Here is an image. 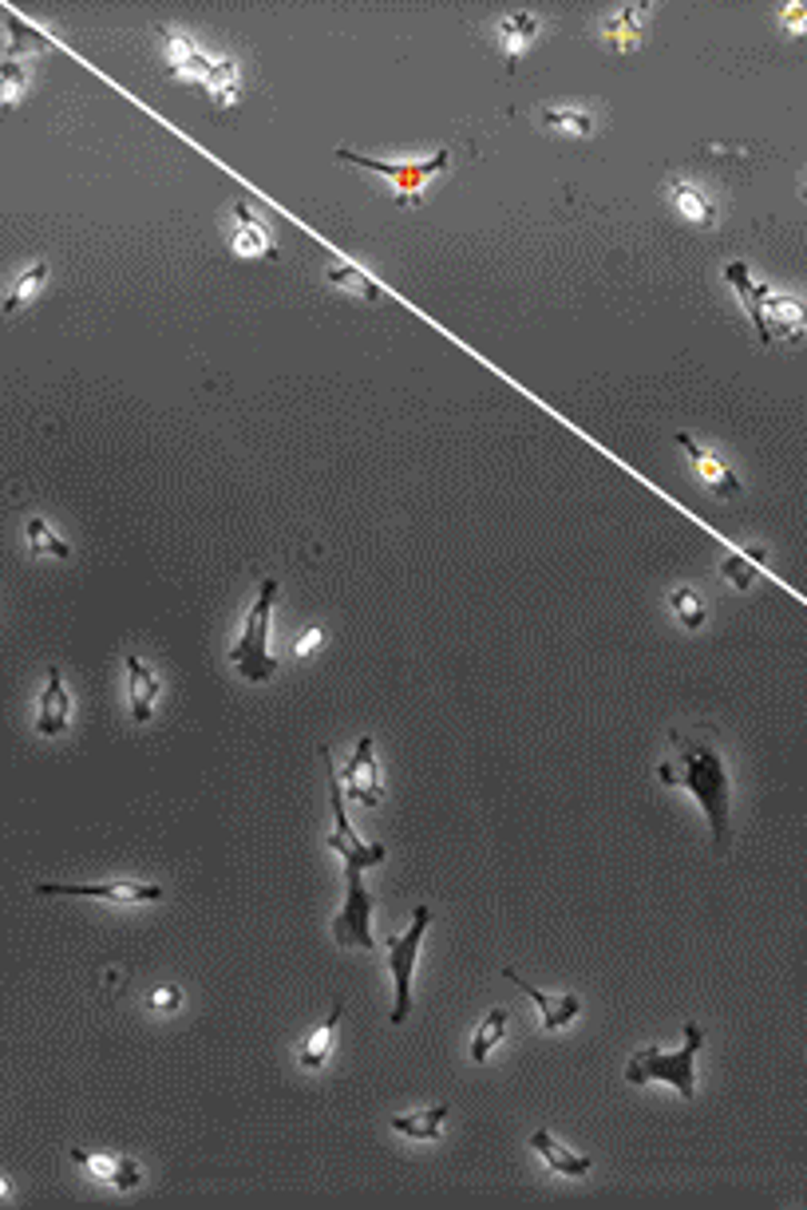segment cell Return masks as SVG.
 <instances>
[{"label": "cell", "mask_w": 807, "mask_h": 1210, "mask_svg": "<svg viewBox=\"0 0 807 1210\" xmlns=\"http://www.w3.org/2000/svg\"><path fill=\"white\" fill-rule=\"evenodd\" d=\"M669 748L673 756L657 764V779L665 787H685L697 799L708 827H713V847L720 855L728 847V807H733V784H728L725 756H720V732L673 728Z\"/></svg>", "instance_id": "6da1fadb"}, {"label": "cell", "mask_w": 807, "mask_h": 1210, "mask_svg": "<svg viewBox=\"0 0 807 1210\" xmlns=\"http://www.w3.org/2000/svg\"><path fill=\"white\" fill-rule=\"evenodd\" d=\"M705 1045V1029L700 1021H685V1045L677 1052H662V1048H637L626 1060V1080L629 1085H649L662 1080L677 1096L693 1100L697 1096V1052Z\"/></svg>", "instance_id": "7a4b0ae2"}, {"label": "cell", "mask_w": 807, "mask_h": 1210, "mask_svg": "<svg viewBox=\"0 0 807 1210\" xmlns=\"http://www.w3.org/2000/svg\"><path fill=\"white\" fill-rule=\"evenodd\" d=\"M273 597H278V578L270 574V578H262V586H258L254 605H250V614H245L242 637H238V645L230 649V665H234L245 680H254V685H262V680H270L273 673H278V661H273V653H270Z\"/></svg>", "instance_id": "3957f363"}, {"label": "cell", "mask_w": 807, "mask_h": 1210, "mask_svg": "<svg viewBox=\"0 0 807 1210\" xmlns=\"http://www.w3.org/2000/svg\"><path fill=\"white\" fill-rule=\"evenodd\" d=\"M336 159L361 167V171L384 174V179L392 182V190H396L400 206H416V202H424L427 182L440 179V174L452 167V151H447V147H440L432 159H416V163H384V159H369V154H356V151H349V147H336Z\"/></svg>", "instance_id": "277c9868"}, {"label": "cell", "mask_w": 807, "mask_h": 1210, "mask_svg": "<svg viewBox=\"0 0 807 1210\" xmlns=\"http://www.w3.org/2000/svg\"><path fill=\"white\" fill-rule=\"evenodd\" d=\"M427 926H432V906H416L412 914V926L404 934H389V969H392V1025H404L412 1012V974H416V958H420V941H424Z\"/></svg>", "instance_id": "5b68a950"}, {"label": "cell", "mask_w": 807, "mask_h": 1210, "mask_svg": "<svg viewBox=\"0 0 807 1210\" xmlns=\"http://www.w3.org/2000/svg\"><path fill=\"white\" fill-rule=\"evenodd\" d=\"M333 938L336 946L369 949V954L376 946V938H372V895L364 886L361 863H345V906L333 918Z\"/></svg>", "instance_id": "8992f818"}, {"label": "cell", "mask_w": 807, "mask_h": 1210, "mask_svg": "<svg viewBox=\"0 0 807 1210\" xmlns=\"http://www.w3.org/2000/svg\"><path fill=\"white\" fill-rule=\"evenodd\" d=\"M321 759L329 764V799H333V819H336V831L329 835V850H336V858L341 863H361L364 870L369 867H381L384 858H389V850L381 847V843H361L356 839V831L349 827V807H345V784H341V772H336L333 756H329V748H321Z\"/></svg>", "instance_id": "52a82bcc"}, {"label": "cell", "mask_w": 807, "mask_h": 1210, "mask_svg": "<svg viewBox=\"0 0 807 1210\" xmlns=\"http://www.w3.org/2000/svg\"><path fill=\"white\" fill-rule=\"evenodd\" d=\"M40 898H100V903L115 906H143V903H163L167 890L154 883H91V886H64V883H40Z\"/></svg>", "instance_id": "ba28073f"}, {"label": "cell", "mask_w": 807, "mask_h": 1210, "mask_svg": "<svg viewBox=\"0 0 807 1210\" xmlns=\"http://www.w3.org/2000/svg\"><path fill=\"white\" fill-rule=\"evenodd\" d=\"M760 344H799L807 336V305L784 293H768L760 305V321H756Z\"/></svg>", "instance_id": "9c48e42d"}, {"label": "cell", "mask_w": 807, "mask_h": 1210, "mask_svg": "<svg viewBox=\"0 0 807 1210\" xmlns=\"http://www.w3.org/2000/svg\"><path fill=\"white\" fill-rule=\"evenodd\" d=\"M341 784H345V795L356 799V804L364 807L381 804L384 784H381V768H376V740H372V732H364L361 740H356L353 759L341 768Z\"/></svg>", "instance_id": "30bf717a"}, {"label": "cell", "mask_w": 807, "mask_h": 1210, "mask_svg": "<svg viewBox=\"0 0 807 1210\" xmlns=\"http://www.w3.org/2000/svg\"><path fill=\"white\" fill-rule=\"evenodd\" d=\"M68 1156H72V1163L80 1167L88 1179H95V1183H103V1187L135 1191V1187L143 1183V1167L128 1156H103V1151H83V1148H72Z\"/></svg>", "instance_id": "8fae6325"}, {"label": "cell", "mask_w": 807, "mask_h": 1210, "mask_svg": "<svg viewBox=\"0 0 807 1210\" xmlns=\"http://www.w3.org/2000/svg\"><path fill=\"white\" fill-rule=\"evenodd\" d=\"M503 977H507L511 985H518L523 997H531V1001L538 1005V1025H543L546 1032H563L566 1025H571L574 1017L582 1012V997L578 994H546V989L531 985L526 977H518L515 969H503Z\"/></svg>", "instance_id": "7c38bea8"}, {"label": "cell", "mask_w": 807, "mask_h": 1210, "mask_svg": "<svg viewBox=\"0 0 807 1210\" xmlns=\"http://www.w3.org/2000/svg\"><path fill=\"white\" fill-rule=\"evenodd\" d=\"M677 443L685 447V455L693 460V471H697V480L705 483L708 491H717V495H725V498L740 495V491H744L740 480H736L733 471H728L725 460H717V455L708 452V447H700V443L693 440L689 432H677Z\"/></svg>", "instance_id": "4fadbf2b"}, {"label": "cell", "mask_w": 807, "mask_h": 1210, "mask_svg": "<svg viewBox=\"0 0 807 1210\" xmlns=\"http://www.w3.org/2000/svg\"><path fill=\"white\" fill-rule=\"evenodd\" d=\"M68 724H72V696H68L64 673L48 668V685L37 705V732L40 736H60V732H68Z\"/></svg>", "instance_id": "5bb4252c"}, {"label": "cell", "mask_w": 807, "mask_h": 1210, "mask_svg": "<svg viewBox=\"0 0 807 1210\" xmlns=\"http://www.w3.org/2000/svg\"><path fill=\"white\" fill-rule=\"evenodd\" d=\"M128 665V700H131V724H147L154 716V700H159V677L151 673L139 653H123Z\"/></svg>", "instance_id": "9a60e30c"}, {"label": "cell", "mask_w": 807, "mask_h": 1210, "mask_svg": "<svg viewBox=\"0 0 807 1210\" xmlns=\"http://www.w3.org/2000/svg\"><path fill=\"white\" fill-rule=\"evenodd\" d=\"M159 32H163V44H167V52H171L174 72H179L182 80H194V83L206 88L210 75H214V68H219V60H210L206 52H199V48L182 37V32H174V28H159Z\"/></svg>", "instance_id": "2e32d148"}, {"label": "cell", "mask_w": 807, "mask_h": 1210, "mask_svg": "<svg viewBox=\"0 0 807 1210\" xmlns=\"http://www.w3.org/2000/svg\"><path fill=\"white\" fill-rule=\"evenodd\" d=\"M341 1017H345V1005L333 1001V1009H329L325 1021H321L313 1032H305V1040H301V1048H297V1065L305 1068V1072H321V1068L329 1065V1057H333V1045H336V1025H341Z\"/></svg>", "instance_id": "e0dca14e"}, {"label": "cell", "mask_w": 807, "mask_h": 1210, "mask_svg": "<svg viewBox=\"0 0 807 1210\" xmlns=\"http://www.w3.org/2000/svg\"><path fill=\"white\" fill-rule=\"evenodd\" d=\"M531 1151H535L554 1174H566V1179H582V1174H589V1167H594L589 1156H578V1151H571L566 1143H558L546 1128L531 1131Z\"/></svg>", "instance_id": "ac0fdd59"}, {"label": "cell", "mask_w": 807, "mask_h": 1210, "mask_svg": "<svg viewBox=\"0 0 807 1210\" xmlns=\"http://www.w3.org/2000/svg\"><path fill=\"white\" fill-rule=\"evenodd\" d=\"M649 17V4H626L622 12H609L602 20V37L614 52H634L642 40V20Z\"/></svg>", "instance_id": "d6986e66"}, {"label": "cell", "mask_w": 807, "mask_h": 1210, "mask_svg": "<svg viewBox=\"0 0 807 1210\" xmlns=\"http://www.w3.org/2000/svg\"><path fill=\"white\" fill-rule=\"evenodd\" d=\"M230 245H234V253H242V258H262V253H270V234L262 230V222L254 218V210H250V202H245V199L234 202Z\"/></svg>", "instance_id": "ffe728a7"}, {"label": "cell", "mask_w": 807, "mask_h": 1210, "mask_svg": "<svg viewBox=\"0 0 807 1210\" xmlns=\"http://www.w3.org/2000/svg\"><path fill=\"white\" fill-rule=\"evenodd\" d=\"M447 1116H452V1108H447V1103H436V1108L416 1111V1116H392L389 1128L404 1139H416V1143H440Z\"/></svg>", "instance_id": "44dd1931"}, {"label": "cell", "mask_w": 807, "mask_h": 1210, "mask_svg": "<svg viewBox=\"0 0 807 1210\" xmlns=\"http://www.w3.org/2000/svg\"><path fill=\"white\" fill-rule=\"evenodd\" d=\"M535 32H538V17H531V12H511V17H503L500 24H495V37H500V48L507 52L511 68H518L526 44L535 40Z\"/></svg>", "instance_id": "7402d4cb"}, {"label": "cell", "mask_w": 807, "mask_h": 1210, "mask_svg": "<svg viewBox=\"0 0 807 1210\" xmlns=\"http://www.w3.org/2000/svg\"><path fill=\"white\" fill-rule=\"evenodd\" d=\"M665 190L673 194V202H677L680 214L693 218L697 226H717V206H713V202H708L705 194H700V190L693 186V182L669 179V182H665Z\"/></svg>", "instance_id": "603a6c76"}, {"label": "cell", "mask_w": 807, "mask_h": 1210, "mask_svg": "<svg viewBox=\"0 0 807 1210\" xmlns=\"http://www.w3.org/2000/svg\"><path fill=\"white\" fill-rule=\"evenodd\" d=\"M507 1037V1009H491L487 1017L480 1021V1029L472 1032V1060L475 1065H487L491 1052L503 1045Z\"/></svg>", "instance_id": "cb8c5ba5"}, {"label": "cell", "mask_w": 807, "mask_h": 1210, "mask_svg": "<svg viewBox=\"0 0 807 1210\" xmlns=\"http://www.w3.org/2000/svg\"><path fill=\"white\" fill-rule=\"evenodd\" d=\"M725 281H728V285H733V290H736V298H740V305L748 309V321H753V325H756V321H760V305H764V298H768V290H764V285H756V281H753V273H748V262H733V265H725Z\"/></svg>", "instance_id": "d4e9b609"}, {"label": "cell", "mask_w": 807, "mask_h": 1210, "mask_svg": "<svg viewBox=\"0 0 807 1210\" xmlns=\"http://www.w3.org/2000/svg\"><path fill=\"white\" fill-rule=\"evenodd\" d=\"M24 538H28V551L40 554V558H56V562H68L72 558V546L60 538V534L48 526V518H28L24 526Z\"/></svg>", "instance_id": "484cf974"}, {"label": "cell", "mask_w": 807, "mask_h": 1210, "mask_svg": "<svg viewBox=\"0 0 807 1210\" xmlns=\"http://www.w3.org/2000/svg\"><path fill=\"white\" fill-rule=\"evenodd\" d=\"M325 281H329V285H336V290L353 293V298H361V301H381V290H376V281L364 278V273L356 270V265H349V262L325 265Z\"/></svg>", "instance_id": "4316f807"}, {"label": "cell", "mask_w": 807, "mask_h": 1210, "mask_svg": "<svg viewBox=\"0 0 807 1210\" xmlns=\"http://www.w3.org/2000/svg\"><path fill=\"white\" fill-rule=\"evenodd\" d=\"M538 123L563 131V135H594V111L586 108H543Z\"/></svg>", "instance_id": "83f0119b"}, {"label": "cell", "mask_w": 807, "mask_h": 1210, "mask_svg": "<svg viewBox=\"0 0 807 1210\" xmlns=\"http://www.w3.org/2000/svg\"><path fill=\"white\" fill-rule=\"evenodd\" d=\"M44 281H48V262L28 265V270L9 285V293H4V316H17L20 305H28V301L37 298V290L44 285Z\"/></svg>", "instance_id": "f1b7e54d"}, {"label": "cell", "mask_w": 807, "mask_h": 1210, "mask_svg": "<svg viewBox=\"0 0 807 1210\" xmlns=\"http://www.w3.org/2000/svg\"><path fill=\"white\" fill-rule=\"evenodd\" d=\"M669 609H673V617H677V622L685 625V629H700V625H705V617H708L705 602H700L697 589H693V586L673 589V594H669Z\"/></svg>", "instance_id": "f546056e"}, {"label": "cell", "mask_w": 807, "mask_h": 1210, "mask_svg": "<svg viewBox=\"0 0 807 1210\" xmlns=\"http://www.w3.org/2000/svg\"><path fill=\"white\" fill-rule=\"evenodd\" d=\"M206 91H210V100L219 103V108H230V103L238 100V63L234 60H219V68H214V75H210Z\"/></svg>", "instance_id": "4dcf8cb0"}, {"label": "cell", "mask_w": 807, "mask_h": 1210, "mask_svg": "<svg viewBox=\"0 0 807 1210\" xmlns=\"http://www.w3.org/2000/svg\"><path fill=\"white\" fill-rule=\"evenodd\" d=\"M4 28L12 32V40H9V60L17 52H44V48H48V37H40V32H32L28 24H20V20L12 17V12L4 17Z\"/></svg>", "instance_id": "1f68e13d"}, {"label": "cell", "mask_w": 807, "mask_h": 1210, "mask_svg": "<svg viewBox=\"0 0 807 1210\" xmlns=\"http://www.w3.org/2000/svg\"><path fill=\"white\" fill-rule=\"evenodd\" d=\"M720 574H725V578L733 582L736 589H753L756 586L753 566H748V562H744L740 554H725V558H720Z\"/></svg>", "instance_id": "d6a6232c"}, {"label": "cell", "mask_w": 807, "mask_h": 1210, "mask_svg": "<svg viewBox=\"0 0 807 1210\" xmlns=\"http://www.w3.org/2000/svg\"><path fill=\"white\" fill-rule=\"evenodd\" d=\"M179 1005H182V989H179V985H159V989H151V994H147V1009L159 1012V1017H163V1012H174Z\"/></svg>", "instance_id": "836d02e7"}, {"label": "cell", "mask_w": 807, "mask_h": 1210, "mask_svg": "<svg viewBox=\"0 0 807 1210\" xmlns=\"http://www.w3.org/2000/svg\"><path fill=\"white\" fill-rule=\"evenodd\" d=\"M0 75H4V103H17V91L24 88V72H20V68L12 60H4Z\"/></svg>", "instance_id": "e575fe53"}, {"label": "cell", "mask_w": 807, "mask_h": 1210, "mask_svg": "<svg viewBox=\"0 0 807 1210\" xmlns=\"http://www.w3.org/2000/svg\"><path fill=\"white\" fill-rule=\"evenodd\" d=\"M780 24L788 28V32H804V28H807V4H804V0H796V4H788V9L780 12Z\"/></svg>", "instance_id": "d590c367"}, {"label": "cell", "mask_w": 807, "mask_h": 1210, "mask_svg": "<svg viewBox=\"0 0 807 1210\" xmlns=\"http://www.w3.org/2000/svg\"><path fill=\"white\" fill-rule=\"evenodd\" d=\"M317 645H321V625H309V629L305 633H301V637H297V642H293V657H305V653H313V649H317Z\"/></svg>", "instance_id": "8d00e7d4"}, {"label": "cell", "mask_w": 807, "mask_h": 1210, "mask_svg": "<svg viewBox=\"0 0 807 1210\" xmlns=\"http://www.w3.org/2000/svg\"><path fill=\"white\" fill-rule=\"evenodd\" d=\"M804 199H807V186H804Z\"/></svg>", "instance_id": "74e56055"}]
</instances>
